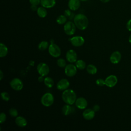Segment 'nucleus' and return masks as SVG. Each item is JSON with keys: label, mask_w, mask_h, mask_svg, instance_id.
<instances>
[{"label": "nucleus", "mask_w": 131, "mask_h": 131, "mask_svg": "<svg viewBox=\"0 0 131 131\" xmlns=\"http://www.w3.org/2000/svg\"><path fill=\"white\" fill-rule=\"evenodd\" d=\"M41 6L46 8H51L56 4V0H40Z\"/></svg>", "instance_id": "nucleus-17"}, {"label": "nucleus", "mask_w": 131, "mask_h": 131, "mask_svg": "<svg viewBox=\"0 0 131 131\" xmlns=\"http://www.w3.org/2000/svg\"><path fill=\"white\" fill-rule=\"evenodd\" d=\"M10 85L11 88L17 91H20L24 86L23 82L21 80L18 78H14L12 79L10 82Z\"/></svg>", "instance_id": "nucleus-6"}, {"label": "nucleus", "mask_w": 131, "mask_h": 131, "mask_svg": "<svg viewBox=\"0 0 131 131\" xmlns=\"http://www.w3.org/2000/svg\"><path fill=\"white\" fill-rule=\"evenodd\" d=\"M66 57L67 60L71 63L75 62L77 60V53L73 50H68L66 53Z\"/></svg>", "instance_id": "nucleus-11"}, {"label": "nucleus", "mask_w": 131, "mask_h": 131, "mask_svg": "<svg viewBox=\"0 0 131 131\" xmlns=\"http://www.w3.org/2000/svg\"><path fill=\"white\" fill-rule=\"evenodd\" d=\"M74 23L79 30H84L86 29L89 24L88 17L83 14L79 13L75 15L74 18Z\"/></svg>", "instance_id": "nucleus-1"}, {"label": "nucleus", "mask_w": 131, "mask_h": 131, "mask_svg": "<svg viewBox=\"0 0 131 131\" xmlns=\"http://www.w3.org/2000/svg\"><path fill=\"white\" fill-rule=\"evenodd\" d=\"M8 52V49L7 47L4 43H1L0 44V57H4L6 56Z\"/></svg>", "instance_id": "nucleus-21"}, {"label": "nucleus", "mask_w": 131, "mask_h": 131, "mask_svg": "<svg viewBox=\"0 0 131 131\" xmlns=\"http://www.w3.org/2000/svg\"><path fill=\"white\" fill-rule=\"evenodd\" d=\"M75 103L76 106L80 110L85 109L88 106V101L83 97H79L76 99Z\"/></svg>", "instance_id": "nucleus-13"}, {"label": "nucleus", "mask_w": 131, "mask_h": 131, "mask_svg": "<svg viewBox=\"0 0 131 131\" xmlns=\"http://www.w3.org/2000/svg\"><path fill=\"white\" fill-rule=\"evenodd\" d=\"M95 112H98L100 110V106L98 104H96L95 105L93 106V108H92Z\"/></svg>", "instance_id": "nucleus-35"}, {"label": "nucleus", "mask_w": 131, "mask_h": 131, "mask_svg": "<svg viewBox=\"0 0 131 131\" xmlns=\"http://www.w3.org/2000/svg\"><path fill=\"white\" fill-rule=\"evenodd\" d=\"M75 66L77 67V68L79 70H84L86 68V63L85 62L81 59L77 60L75 62Z\"/></svg>", "instance_id": "nucleus-23"}, {"label": "nucleus", "mask_w": 131, "mask_h": 131, "mask_svg": "<svg viewBox=\"0 0 131 131\" xmlns=\"http://www.w3.org/2000/svg\"><path fill=\"white\" fill-rule=\"evenodd\" d=\"M67 20V17L64 15H60L56 18V22L59 25L64 24Z\"/></svg>", "instance_id": "nucleus-25"}, {"label": "nucleus", "mask_w": 131, "mask_h": 131, "mask_svg": "<svg viewBox=\"0 0 131 131\" xmlns=\"http://www.w3.org/2000/svg\"><path fill=\"white\" fill-rule=\"evenodd\" d=\"M71 105L66 104L62 107V112L64 115L68 116L73 112V108Z\"/></svg>", "instance_id": "nucleus-19"}, {"label": "nucleus", "mask_w": 131, "mask_h": 131, "mask_svg": "<svg viewBox=\"0 0 131 131\" xmlns=\"http://www.w3.org/2000/svg\"><path fill=\"white\" fill-rule=\"evenodd\" d=\"M44 79H45V78H43V76L40 75V76L38 78V80L39 82H42V81H44Z\"/></svg>", "instance_id": "nucleus-37"}, {"label": "nucleus", "mask_w": 131, "mask_h": 131, "mask_svg": "<svg viewBox=\"0 0 131 131\" xmlns=\"http://www.w3.org/2000/svg\"><path fill=\"white\" fill-rule=\"evenodd\" d=\"M100 1L103 3H108L110 0H100Z\"/></svg>", "instance_id": "nucleus-39"}, {"label": "nucleus", "mask_w": 131, "mask_h": 131, "mask_svg": "<svg viewBox=\"0 0 131 131\" xmlns=\"http://www.w3.org/2000/svg\"><path fill=\"white\" fill-rule=\"evenodd\" d=\"M126 27L127 30L131 32V19H129L127 21L126 25Z\"/></svg>", "instance_id": "nucleus-34"}, {"label": "nucleus", "mask_w": 131, "mask_h": 131, "mask_svg": "<svg viewBox=\"0 0 131 131\" xmlns=\"http://www.w3.org/2000/svg\"><path fill=\"white\" fill-rule=\"evenodd\" d=\"M80 1H82V2H86V1H87L88 0H80Z\"/></svg>", "instance_id": "nucleus-41"}, {"label": "nucleus", "mask_w": 131, "mask_h": 131, "mask_svg": "<svg viewBox=\"0 0 131 131\" xmlns=\"http://www.w3.org/2000/svg\"><path fill=\"white\" fill-rule=\"evenodd\" d=\"M128 41L131 44V34L129 35V38H128Z\"/></svg>", "instance_id": "nucleus-40"}, {"label": "nucleus", "mask_w": 131, "mask_h": 131, "mask_svg": "<svg viewBox=\"0 0 131 131\" xmlns=\"http://www.w3.org/2000/svg\"><path fill=\"white\" fill-rule=\"evenodd\" d=\"M62 99L63 101L68 104H73L76 100V94L74 90L72 89H67L63 91L62 94Z\"/></svg>", "instance_id": "nucleus-2"}, {"label": "nucleus", "mask_w": 131, "mask_h": 131, "mask_svg": "<svg viewBox=\"0 0 131 131\" xmlns=\"http://www.w3.org/2000/svg\"><path fill=\"white\" fill-rule=\"evenodd\" d=\"M118 82V78L116 76L114 75H111L107 76L105 79V85L109 88H113L115 86Z\"/></svg>", "instance_id": "nucleus-10"}, {"label": "nucleus", "mask_w": 131, "mask_h": 131, "mask_svg": "<svg viewBox=\"0 0 131 131\" xmlns=\"http://www.w3.org/2000/svg\"><path fill=\"white\" fill-rule=\"evenodd\" d=\"M29 2L32 5L37 6L40 4V0H29Z\"/></svg>", "instance_id": "nucleus-33"}, {"label": "nucleus", "mask_w": 131, "mask_h": 131, "mask_svg": "<svg viewBox=\"0 0 131 131\" xmlns=\"http://www.w3.org/2000/svg\"><path fill=\"white\" fill-rule=\"evenodd\" d=\"M57 66L60 68H65L66 66V61L63 58H59L57 60Z\"/></svg>", "instance_id": "nucleus-28"}, {"label": "nucleus", "mask_w": 131, "mask_h": 131, "mask_svg": "<svg viewBox=\"0 0 131 131\" xmlns=\"http://www.w3.org/2000/svg\"><path fill=\"white\" fill-rule=\"evenodd\" d=\"M121 59V54L119 51H116L113 52L110 57V61L113 64L118 63Z\"/></svg>", "instance_id": "nucleus-12"}, {"label": "nucleus", "mask_w": 131, "mask_h": 131, "mask_svg": "<svg viewBox=\"0 0 131 131\" xmlns=\"http://www.w3.org/2000/svg\"><path fill=\"white\" fill-rule=\"evenodd\" d=\"M43 82L49 88H52L54 85V80L52 78L50 77H47L45 78Z\"/></svg>", "instance_id": "nucleus-24"}, {"label": "nucleus", "mask_w": 131, "mask_h": 131, "mask_svg": "<svg viewBox=\"0 0 131 131\" xmlns=\"http://www.w3.org/2000/svg\"><path fill=\"white\" fill-rule=\"evenodd\" d=\"M49 54L53 57H58L61 55V50L58 46L55 43H52L48 48Z\"/></svg>", "instance_id": "nucleus-5"}, {"label": "nucleus", "mask_w": 131, "mask_h": 131, "mask_svg": "<svg viewBox=\"0 0 131 131\" xmlns=\"http://www.w3.org/2000/svg\"><path fill=\"white\" fill-rule=\"evenodd\" d=\"M6 118H7V116L5 113H1L0 114V123L1 124L3 123L6 121Z\"/></svg>", "instance_id": "nucleus-32"}, {"label": "nucleus", "mask_w": 131, "mask_h": 131, "mask_svg": "<svg viewBox=\"0 0 131 131\" xmlns=\"http://www.w3.org/2000/svg\"><path fill=\"white\" fill-rule=\"evenodd\" d=\"M96 83L97 85H98V86H104V85H105V80H104L102 78L97 79L96 81Z\"/></svg>", "instance_id": "nucleus-31"}, {"label": "nucleus", "mask_w": 131, "mask_h": 131, "mask_svg": "<svg viewBox=\"0 0 131 131\" xmlns=\"http://www.w3.org/2000/svg\"><path fill=\"white\" fill-rule=\"evenodd\" d=\"M3 77H4L3 73L2 71V70H1V71H0V80H2V79H3Z\"/></svg>", "instance_id": "nucleus-38"}, {"label": "nucleus", "mask_w": 131, "mask_h": 131, "mask_svg": "<svg viewBox=\"0 0 131 131\" xmlns=\"http://www.w3.org/2000/svg\"><path fill=\"white\" fill-rule=\"evenodd\" d=\"M70 85V82L67 79H61L57 83L56 87L57 89L60 91L67 90Z\"/></svg>", "instance_id": "nucleus-14"}, {"label": "nucleus", "mask_w": 131, "mask_h": 131, "mask_svg": "<svg viewBox=\"0 0 131 131\" xmlns=\"http://www.w3.org/2000/svg\"><path fill=\"white\" fill-rule=\"evenodd\" d=\"M71 44L76 47L82 46L84 43V39L81 36H75L69 39Z\"/></svg>", "instance_id": "nucleus-9"}, {"label": "nucleus", "mask_w": 131, "mask_h": 131, "mask_svg": "<svg viewBox=\"0 0 131 131\" xmlns=\"http://www.w3.org/2000/svg\"><path fill=\"white\" fill-rule=\"evenodd\" d=\"M80 6V0H69L68 2V7L72 11L77 10Z\"/></svg>", "instance_id": "nucleus-16"}, {"label": "nucleus", "mask_w": 131, "mask_h": 131, "mask_svg": "<svg viewBox=\"0 0 131 131\" xmlns=\"http://www.w3.org/2000/svg\"><path fill=\"white\" fill-rule=\"evenodd\" d=\"M49 43L46 41H42L38 44V48L40 51H44L49 48Z\"/></svg>", "instance_id": "nucleus-26"}, {"label": "nucleus", "mask_w": 131, "mask_h": 131, "mask_svg": "<svg viewBox=\"0 0 131 131\" xmlns=\"http://www.w3.org/2000/svg\"><path fill=\"white\" fill-rule=\"evenodd\" d=\"M37 71L40 75L45 76L49 74L50 69L47 64L44 62H41L37 65Z\"/></svg>", "instance_id": "nucleus-7"}, {"label": "nucleus", "mask_w": 131, "mask_h": 131, "mask_svg": "<svg viewBox=\"0 0 131 131\" xmlns=\"http://www.w3.org/2000/svg\"><path fill=\"white\" fill-rule=\"evenodd\" d=\"M15 122L18 126L21 127H25L27 124V121L26 119L22 116L16 117L15 120Z\"/></svg>", "instance_id": "nucleus-18"}, {"label": "nucleus", "mask_w": 131, "mask_h": 131, "mask_svg": "<svg viewBox=\"0 0 131 131\" xmlns=\"http://www.w3.org/2000/svg\"><path fill=\"white\" fill-rule=\"evenodd\" d=\"M9 115L12 117H16L18 116L17 110L15 108H11L9 111Z\"/></svg>", "instance_id": "nucleus-29"}, {"label": "nucleus", "mask_w": 131, "mask_h": 131, "mask_svg": "<svg viewBox=\"0 0 131 131\" xmlns=\"http://www.w3.org/2000/svg\"><path fill=\"white\" fill-rule=\"evenodd\" d=\"M36 11H37V14L38 16L41 18H44L47 15V11L46 8L42 6L38 7Z\"/></svg>", "instance_id": "nucleus-20"}, {"label": "nucleus", "mask_w": 131, "mask_h": 131, "mask_svg": "<svg viewBox=\"0 0 131 131\" xmlns=\"http://www.w3.org/2000/svg\"><path fill=\"white\" fill-rule=\"evenodd\" d=\"M1 97L2 99L5 101H8L10 99V95L6 92H3L1 93Z\"/></svg>", "instance_id": "nucleus-30"}, {"label": "nucleus", "mask_w": 131, "mask_h": 131, "mask_svg": "<svg viewBox=\"0 0 131 131\" xmlns=\"http://www.w3.org/2000/svg\"><path fill=\"white\" fill-rule=\"evenodd\" d=\"M54 102V97L50 93H47L43 94L41 98V104L46 107L51 106Z\"/></svg>", "instance_id": "nucleus-3"}, {"label": "nucleus", "mask_w": 131, "mask_h": 131, "mask_svg": "<svg viewBox=\"0 0 131 131\" xmlns=\"http://www.w3.org/2000/svg\"><path fill=\"white\" fill-rule=\"evenodd\" d=\"M86 71L87 72L91 75H94L97 72V69L96 67L93 64H90L87 66L86 68Z\"/></svg>", "instance_id": "nucleus-22"}, {"label": "nucleus", "mask_w": 131, "mask_h": 131, "mask_svg": "<svg viewBox=\"0 0 131 131\" xmlns=\"http://www.w3.org/2000/svg\"><path fill=\"white\" fill-rule=\"evenodd\" d=\"M30 8L32 10V11H37V6H35V5H32L30 7Z\"/></svg>", "instance_id": "nucleus-36"}, {"label": "nucleus", "mask_w": 131, "mask_h": 131, "mask_svg": "<svg viewBox=\"0 0 131 131\" xmlns=\"http://www.w3.org/2000/svg\"><path fill=\"white\" fill-rule=\"evenodd\" d=\"M77 67L73 64H69L65 67L64 73L68 77H73L77 73Z\"/></svg>", "instance_id": "nucleus-8"}, {"label": "nucleus", "mask_w": 131, "mask_h": 131, "mask_svg": "<svg viewBox=\"0 0 131 131\" xmlns=\"http://www.w3.org/2000/svg\"><path fill=\"white\" fill-rule=\"evenodd\" d=\"M72 10H71L70 9L66 10L64 12V15L67 17H68L69 19H72V18H74V14L71 12Z\"/></svg>", "instance_id": "nucleus-27"}, {"label": "nucleus", "mask_w": 131, "mask_h": 131, "mask_svg": "<svg viewBox=\"0 0 131 131\" xmlns=\"http://www.w3.org/2000/svg\"><path fill=\"white\" fill-rule=\"evenodd\" d=\"M76 27L74 23L71 21H67L64 25L63 30L65 33L69 36L73 35L76 31Z\"/></svg>", "instance_id": "nucleus-4"}, {"label": "nucleus", "mask_w": 131, "mask_h": 131, "mask_svg": "<svg viewBox=\"0 0 131 131\" xmlns=\"http://www.w3.org/2000/svg\"><path fill=\"white\" fill-rule=\"evenodd\" d=\"M95 112L91 108L85 109L82 113L83 117L88 120H90L93 119L95 117Z\"/></svg>", "instance_id": "nucleus-15"}]
</instances>
